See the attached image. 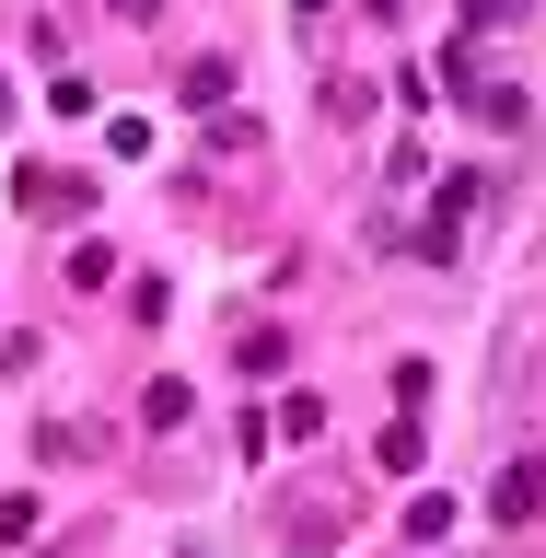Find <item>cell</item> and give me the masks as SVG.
<instances>
[{
    "mask_svg": "<svg viewBox=\"0 0 546 558\" xmlns=\"http://www.w3.org/2000/svg\"><path fill=\"white\" fill-rule=\"evenodd\" d=\"M512 12H523V0H465V24H512Z\"/></svg>",
    "mask_w": 546,
    "mask_h": 558,
    "instance_id": "obj_9",
    "label": "cell"
},
{
    "mask_svg": "<svg viewBox=\"0 0 546 558\" xmlns=\"http://www.w3.org/2000/svg\"><path fill=\"white\" fill-rule=\"evenodd\" d=\"M94 279H117V244L82 233V244H70V291H94Z\"/></svg>",
    "mask_w": 546,
    "mask_h": 558,
    "instance_id": "obj_6",
    "label": "cell"
},
{
    "mask_svg": "<svg viewBox=\"0 0 546 558\" xmlns=\"http://www.w3.org/2000/svg\"><path fill=\"white\" fill-rule=\"evenodd\" d=\"M453 535V488H408V547H442Z\"/></svg>",
    "mask_w": 546,
    "mask_h": 558,
    "instance_id": "obj_4",
    "label": "cell"
},
{
    "mask_svg": "<svg viewBox=\"0 0 546 558\" xmlns=\"http://www.w3.org/2000/svg\"><path fill=\"white\" fill-rule=\"evenodd\" d=\"M174 105H186V117H221V105H233V70H221V59H186Z\"/></svg>",
    "mask_w": 546,
    "mask_h": 558,
    "instance_id": "obj_2",
    "label": "cell"
},
{
    "mask_svg": "<svg viewBox=\"0 0 546 558\" xmlns=\"http://www.w3.org/2000/svg\"><path fill=\"white\" fill-rule=\"evenodd\" d=\"M12 198H24L35 221H70V209H94V186H70V174H24Z\"/></svg>",
    "mask_w": 546,
    "mask_h": 558,
    "instance_id": "obj_3",
    "label": "cell"
},
{
    "mask_svg": "<svg viewBox=\"0 0 546 558\" xmlns=\"http://www.w3.org/2000/svg\"><path fill=\"white\" fill-rule=\"evenodd\" d=\"M303 12H326V0H303Z\"/></svg>",
    "mask_w": 546,
    "mask_h": 558,
    "instance_id": "obj_11",
    "label": "cell"
},
{
    "mask_svg": "<svg viewBox=\"0 0 546 558\" xmlns=\"http://www.w3.org/2000/svg\"><path fill=\"white\" fill-rule=\"evenodd\" d=\"M326 430V396H279V442H314Z\"/></svg>",
    "mask_w": 546,
    "mask_h": 558,
    "instance_id": "obj_7",
    "label": "cell"
},
{
    "mask_svg": "<svg viewBox=\"0 0 546 558\" xmlns=\"http://www.w3.org/2000/svg\"><path fill=\"white\" fill-rule=\"evenodd\" d=\"M0 117H12V82H0Z\"/></svg>",
    "mask_w": 546,
    "mask_h": 558,
    "instance_id": "obj_10",
    "label": "cell"
},
{
    "mask_svg": "<svg viewBox=\"0 0 546 558\" xmlns=\"http://www.w3.org/2000/svg\"><path fill=\"white\" fill-rule=\"evenodd\" d=\"M373 465H384V477H408V465H418V418H396V430H384Z\"/></svg>",
    "mask_w": 546,
    "mask_h": 558,
    "instance_id": "obj_8",
    "label": "cell"
},
{
    "mask_svg": "<svg viewBox=\"0 0 546 558\" xmlns=\"http://www.w3.org/2000/svg\"><path fill=\"white\" fill-rule=\"evenodd\" d=\"M488 512H500V523H535V512H546V465H500Z\"/></svg>",
    "mask_w": 546,
    "mask_h": 558,
    "instance_id": "obj_1",
    "label": "cell"
},
{
    "mask_svg": "<svg viewBox=\"0 0 546 558\" xmlns=\"http://www.w3.org/2000/svg\"><path fill=\"white\" fill-rule=\"evenodd\" d=\"M139 418H151V430H186V418H198V396H186V384L163 373V384H151V396H139Z\"/></svg>",
    "mask_w": 546,
    "mask_h": 558,
    "instance_id": "obj_5",
    "label": "cell"
}]
</instances>
